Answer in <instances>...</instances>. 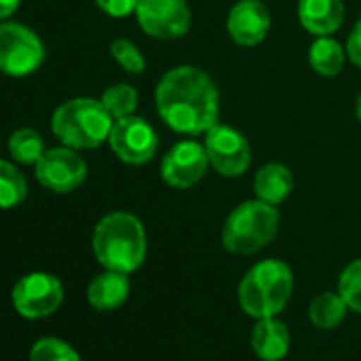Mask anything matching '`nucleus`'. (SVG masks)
Returning <instances> with one entry per match:
<instances>
[{
	"instance_id": "obj_1",
	"label": "nucleus",
	"mask_w": 361,
	"mask_h": 361,
	"mask_svg": "<svg viewBox=\"0 0 361 361\" xmlns=\"http://www.w3.org/2000/svg\"><path fill=\"white\" fill-rule=\"evenodd\" d=\"M155 106L164 123L178 134H207L219 123V90L196 66L168 71L157 83Z\"/></svg>"
},
{
	"instance_id": "obj_2",
	"label": "nucleus",
	"mask_w": 361,
	"mask_h": 361,
	"mask_svg": "<svg viewBox=\"0 0 361 361\" xmlns=\"http://www.w3.org/2000/svg\"><path fill=\"white\" fill-rule=\"evenodd\" d=\"M94 255L106 270L130 274L138 270L147 255V234L138 217L111 213L94 230Z\"/></svg>"
},
{
	"instance_id": "obj_3",
	"label": "nucleus",
	"mask_w": 361,
	"mask_h": 361,
	"mask_svg": "<svg viewBox=\"0 0 361 361\" xmlns=\"http://www.w3.org/2000/svg\"><path fill=\"white\" fill-rule=\"evenodd\" d=\"M293 293V272L281 259L255 264L238 285V302L249 317H276Z\"/></svg>"
},
{
	"instance_id": "obj_4",
	"label": "nucleus",
	"mask_w": 361,
	"mask_h": 361,
	"mask_svg": "<svg viewBox=\"0 0 361 361\" xmlns=\"http://www.w3.org/2000/svg\"><path fill=\"white\" fill-rule=\"evenodd\" d=\"M115 119L104 109L102 100L73 98L60 104L51 117V130L62 145L71 149H96L113 130Z\"/></svg>"
},
{
	"instance_id": "obj_5",
	"label": "nucleus",
	"mask_w": 361,
	"mask_h": 361,
	"mask_svg": "<svg viewBox=\"0 0 361 361\" xmlns=\"http://www.w3.org/2000/svg\"><path fill=\"white\" fill-rule=\"evenodd\" d=\"M281 213L264 200L238 204L224 224L221 243L234 255H253L270 245L279 232Z\"/></svg>"
},
{
	"instance_id": "obj_6",
	"label": "nucleus",
	"mask_w": 361,
	"mask_h": 361,
	"mask_svg": "<svg viewBox=\"0 0 361 361\" xmlns=\"http://www.w3.org/2000/svg\"><path fill=\"white\" fill-rule=\"evenodd\" d=\"M45 62V45L35 30L16 22L0 24V71L26 77Z\"/></svg>"
},
{
	"instance_id": "obj_7",
	"label": "nucleus",
	"mask_w": 361,
	"mask_h": 361,
	"mask_svg": "<svg viewBox=\"0 0 361 361\" xmlns=\"http://www.w3.org/2000/svg\"><path fill=\"white\" fill-rule=\"evenodd\" d=\"M136 22L153 39L174 41L190 32L192 11L185 0H138Z\"/></svg>"
},
{
	"instance_id": "obj_8",
	"label": "nucleus",
	"mask_w": 361,
	"mask_h": 361,
	"mask_svg": "<svg viewBox=\"0 0 361 361\" xmlns=\"http://www.w3.org/2000/svg\"><path fill=\"white\" fill-rule=\"evenodd\" d=\"M209 166H211L209 153L202 142L178 140L164 155L159 172H161V178L168 188L190 190L204 178Z\"/></svg>"
},
{
	"instance_id": "obj_9",
	"label": "nucleus",
	"mask_w": 361,
	"mask_h": 361,
	"mask_svg": "<svg viewBox=\"0 0 361 361\" xmlns=\"http://www.w3.org/2000/svg\"><path fill=\"white\" fill-rule=\"evenodd\" d=\"M37 180L54 194L75 192L87 176L85 159L71 147L47 149L35 164Z\"/></svg>"
},
{
	"instance_id": "obj_10",
	"label": "nucleus",
	"mask_w": 361,
	"mask_h": 361,
	"mask_svg": "<svg viewBox=\"0 0 361 361\" xmlns=\"http://www.w3.org/2000/svg\"><path fill=\"white\" fill-rule=\"evenodd\" d=\"M109 145L121 161L140 166L153 159L157 151V132L147 119L128 115L115 119L109 134Z\"/></svg>"
},
{
	"instance_id": "obj_11",
	"label": "nucleus",
	"mask_w": 361,
	"mask_h": 361,
	"mask_svg": "<svg viewBox=\"0 0 361 361\" xmlns=\"http://www.w3.org/2000/svg\"><path fill=\"white\" fill-rule=\"evenodd\" d=\"M62 300V283L47 272L26 274L13 289V306L26 319H43L54 314L60 308Z\"/></svg>"
},
{
	"instance_id": "obj_12",
	"label": "nucleus",
	"mask_w": 361,
	"mask_h": 361,
	"mask_svg": "<svg viewBox=\"0 0 361 361\" xmlns=\"http://www.w3.org/2000/svg\"><path fill=\"white\" fill-rule=\"evenodd\" d=\"M207 153L211 166L224 176H240L251 166V147L236 128L217 123L207 132Z\"/></svg>"
},
{
	"instance_id": "obj_13",
	"label": "nucleus",
	"mask_w": 361,
	"mask_h": 361,
	"mask_svg": "<svg viewBox=\"0 0 361 361\" xmlns=\"http://www.w3.org/2000/svg\"><path fill=\"white\" fill-rule=\"evenodd\" d=\"M272 20L262 0H238L228 16V32L240 47L259 45L270 32Z\"/></svg>"
},
{
	"instance_id": "obj_14",
	"label": "nucleus",
	"mask_w": 361,
	"mask_h": 361,
	"mask_svg": "<svg viewBox=\"0 0 361 361\" xmlns=\"http://www.w3.org/2000/svg\"><path fill=\"white\" fill-rule=\"evenodd\" d=\"M298 18L306 32L329 37L344 22V5L342 0H300Z\"/></svg>"
},
{
	"instance_id": "obj_15",
	"label": "nucleus",
	"mask_w": 361,
	"mask_h": 361,
	"mask_svg": "<svg viewBox=\"0 0 361 361\" xmlns=\"http://www.w3.org/2000/svg\"><path fill=\"white\" fill-rule=\"evenodd\" d=\"M289 329L285 323L276 321L274 317L257 319L253 334H251V346L253 353L264 361H279L289 350Z\"/></svg>"
},
{
	"instance_id": "obj_16",
	"label": "nucleus",
	"mask_w": 361,
	"mask_h": 361,
	"mask_svg": "<svg viewBox=\"0 0 361 361\" xmlns=\"http://www.w3.org/2000/svg\"><path fill=\"white\" fill-rule=\"evenodd\" d=\"M130 295L128 274L117 270H104L87 287V302L96 310H115Z\"/></svg>"
},
{
	"instance_id": "obj_17",
	"label": "nucleus",
	"mask_w": 361,
	"mask_h": 361,
	"mask_svg": "<svg viewBox=\"0 0 361 361\" xmlns=\"http://www.w3.org/2000/svg\"><path fill=\"white\" fill-rule=\"evenodd\" d=\"M293 190V174L283 164H266L255 172L253 192L257 200L279 207Z\"/></svg>"
},
{
	"instance_id": "obj_18",
	"label": "nucleus",
	"mask_w": 361,
	"mask_h": 361,
	"mask_svg": "<svg viewBox=\"0 0 361 361\" xmlns=\"http://www.w3.org/2000/svg\"><path fill=\"white\" fill-rule=\"evenodd\" d=\"M346 60V49L331 37H317L308 49V62L312 71L321 77H336L342 73Z\"/></svg>"
},
{
	"instance_id": "obj_19",
	"label": "nucleus",
	"mask_w": 361,
	"mask_h": 361,
	"mask_svg": "<svg viewBox=\"0 0 361 361\" xmlns=\"http://www.w3.org/2000/svg\"><path fill=\"white\" fill-rule=\"evenodd\" d=\"M346 302L342 300L340 293H334V291H325V293H319L310 308H308V317L310 321L321 327V329H334L336 325H340L346 317Z\"/></svg>"
},
{
	"instance_id": "obj_20",
	"label": "nucleus",
	"mask_w": 361,
	"mask_h": 361,
	"mask_svg": "<svg viewBox=\"0 0 361 361\" xmlns=\"http://www.w3.org/2000/svg\"><path fill=\"white\" fill-rule=\"evenodd\" d=\"M28 196L26 176L11 164L0 159V209L20 207Z\"/></svg>"
},
{
	"instance_id": "obj_21",
	"label": "nucleus",
	"mask_w": 361,
	"mask_h": 361,
	"mask_svg": "<svg viewBox=\"0 0 361 361\" xmlns=\"http://www.w3.org/2000/svg\"><path fill=\"white\" fill-rule=\"evenodd\" d=\"M9 151L20 164H37L45 153L43 136L32 128H20L9 138Z\"/></svg>"
},
{
	"instance_id": "obj_22",
	"label": "nucleus",
	"mask_w": 361,
	"mask_h": 361,
	"mask_svg": "<svg viewBox=\"0 0 361 361\" xmlns=\"http://www.w3.org/2000/svg\"><path fill=\"white\" fill-rule=\"evenodd\" d=\"M100 100L113 119H121V117L134 115V111L138 106V92L128 83H117V85L109 87Z\"/></svg>"
},
{
	"instance_id": "obj_23",
	"label": "nucleus",
	"mask_w": 361,
	"mask_h": 361,
	"mask_svg": "<svg viewBox=\"0 0 361 361\" xmlns=\"http://www.w3.org/2000/svg\"><path fill=\"white\" fill-rule=\"evenodd\" d=\"M338 293L350 310L361 312V259L350 262L342 270L338 279Z\"/></svg>"
},
{
	"instance_id": "obj_24",
	"label": "nucleus",
	"mask_w": 361,
	"mask_h": 361,
	"mask_svg": "<svg viewBox=\"0 0 361 361\" xmlns=\"http://www.w3.org/2000/svg\"><path fill=\"white\" fill-rule=\"evenodd\" d=\"M30 361H81V357L60 338H41L30 350Z\"/></svg>"
},
{
	"instance_id": "obj_25",
	"label": "nucleus",
	"mask_w": 361,
	"mask_h": 361,
	"mask_svg": "<svg viewBox=\"0 0 361 361\" xmlns=\"http://www.w3.org/2000/svg\"><path fill=\"white\" fill-rule=\"evenodd\" d=\"M111 56L115 58V62L130 75H140L147 68V60L140 54V49L128 41V39H115L111 43Z\"/></svg>"
},
{
	"instance_id": "obj_26",
	"label": "nucleus",
	"mask_w": 361,
	"mask_h": 361,
	"mask_svg": "<svg viewBox=\"0 0 361 361\" xmlns=\"http://www.w3.org/2000/svg\"><path fill=\"white\" fill-rule=\"evenodd\" d=\"M96 5L111 18H128L136 11L138 0H96Z\"/></svg>"
},
{
	"instance_id": "obj_27",
	"label": "nucleus",
	"mask_w": 361,
	"mask_h": 361,
	"mask_svg": "<svg viewBox=\"0 0 361 361\" xmlns=\"http://www.w3.org/2000/svg\"><path fill=\"white\" fill-rule=\"evenodd\" d=\"M346 56L350 58V62L355 66L361 68V20L355 24L353 32L348 35V41H346Z\"/></svg>"
},
{
	"instance_id": "obj_28",
	"label": "nucleus",
	"mask_w": 361,
	"mask_h": 361,
	"mask_svg": "<svg viewBox=\"0 0 361 361\" xmlns=\"http://www.w3.org/2000/svg\"><path fill=\"white\" fill-rule=\"evenodd\" d=\"M20 3H22V0H0V20L11 18L18 11Z\"/></svg>"
},
{
	"instance_id": "obj_29",
	"label": "nucleus",
	"mask_w": 361,
	"mask_h": 361,
	"mask_svg": "<svg viewBox=\"0 0 361 361\" xmlns=\"http://www.w3.org/2000/svg\"><path fill=\"white\" fill-rule=\"evenodd\" d=\"M355 115H357V119L361 121V94L357 96V102H355Z\"/></svg>"
}]
</instances>
